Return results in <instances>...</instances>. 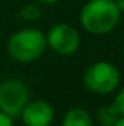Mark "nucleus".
<instances>
[{
	"instance_id": "1",
	"label": "nucleus",
	"mask_w": 124,
	"mask_h": 126,
	"mask_svg": "<svg viewBox=\"0 0 124 126\" xmlns=\"http://www.w3.org/2000/svg\"><path fill=\"white\" fill-rule=\"evenodd\" d=\"M121 19V12L114 0H89L80 9V25L93 35H105L114 31Z\"/></svg>"
},
{
	"instance_id": "2",
	"label": "nucleus",
	"mask_w": 124,
	"mask_h": 126,
	"mask_svg": "<svg viewBox=\"0 0 124 126\" xmlns=\"http://www.w3.org/2000/svg\"><path fill=\"white\" fill-rule=\"evenodd\" d=\"M45 48V34L34 28L13 32L7 41V53L18 63H31L38 60L44 54Z\"/></svg>"
},
{
	"instance_id": "3",
	"label": "nucleus",
	"mask_w": 124,
	"mask_h": 126,
	"mask_svg": "<svg viewBox=\"0 0 124 126\" xmlns=\"http://www.w3.org/2000/svg\"><path fill=\"white\" fill-rule=\"evenodd\" d=\"M121 82L120 69L107 60H98L86 67L83 73V85L91 93L99 95L111 94L118 90Z\"/></svg>"
},
{
	"instance_id": "4",
	"label": "nucleus",
	"mask_w": 124,
	"mask_h": 126,
	"mask_svg": "<svg viewBox=\"0 0 124 126\" xmlns=\"http://www.w3.org/2000/svg\"><path fill=\"white\" fill-rule=\"evenodd\" d=\"M29 101L28 85L21 79H4L0 82V111L10 117H19L22 109Z\"/></svg>"
},
{
	"instance_id": "5",
	"label": "nucleus",
	"mask_w": 124,
	"mask_h": 126,
	"mask_svg": "<svg viewBox=\"0 0 124 126\" xmlns=\"http://www.w3.org/2000/svg\"><path fill=\"white\" fill-rule=\"evenodd\" d=\"M47 46L60 56H70L80 47L79 31L70 24H56L45 35Z\"/></svg>"
},
{
	"instance_id": "6",
	"label": "nucleus",
	"mask_w": 124,
	"mask_h": 126,
	"mask_svg": "<svg viewBox=\"0 0 124 126\" xmlns=\"http://www.w3.org/2000/svg\"><path fill=\"white\" fill-rule=\"evenodd\" d=\"M25 126H50L54 119V109L44 100L28 101L19 116Z\"/></svg>"
},
{
	"instance_id": "7",
	"label": "nucleus",
	"mask_w": 124,
	"mask_h": 126,
	"mask_svg": "<svg viewBox=\"0 0 124 126\" xmlns=\"http://www.w3.org/2000/svg\"><path fill=\"white\" fill-rule=\"evenodd\" d=\"M62 126H93V119L88 110L82 107H73L64 114Z\"/></svg>"
},
{
	"instance_id": "8",
	"label": "nucleus",
	"mask_w": 124,
	"mask_h": 126,
	"mask_svg": "<svg viewBox=\"0 0 124 126\" xmlns=\"http://www.w3.org/2000/svg\"><path fill=\"white\" fill-rule=\"evenodd\" d=\"M95 117H96V122L101 126H112L120 116L117 114L112 104H108V106H99L96 109Z\"/></svg>"
},
{
	"instance_id": "9",
	"label": "nucleus",
	"mask_w": 124,
	"mask_h": 126,
	"mask_svg": "<svg viewBox=\"0 0 124 126\" xmlns=\"http://www.w3.org/2000/svg\"><path fill=\"white\" fill-rule=\"evenodd\" d=\"M41 16V9L35 4H25L19 9V18L24 21H35Z\"/></svg>"
},
{
	"instance_id": "10",
	"label": "nucleus",
	"mask_w": 124,
	"mask_h": 126,
	"mask_svg": "<svg viewBox=\"0 0 124 126\" xmlns=\"http://www.w3.org/2000/svg\"><path fill=\"white\" fill-rule=\"evenodd\" d=\"M112 107L115 109V111H117V114L120 116V117H124V87H121L118 91H117V94L114 97V100H112Z\"/></svg>"
},
{
	"instance_id": "11",
	"label": "nucleus",
	"mask_w": 124,
	"mask_h": 126,
	"mask_svg": "<svg viewBox=\"0 0 124 126\" xmlns=\"http://www.w3.org/2000/svg\"><path fill=\"white\" fill-rule=\"evenodd\" d=\"M0 126H13V117L0 111Z\"/></svg>"
},
{
	"instance_id": "12",
	"label": "nucleus",
	"mask_w": 124,
	"mask_h": 126,
	"mask_svg": "<svg viewBox=\"0 0 124 126\" xmlns=\"http://www.w3.org/2000/svg\"><path fill=\"white\" fill-rule=\"evenodd\" d=\"M115 1V4H117V7L120 9V12L124 13V0H114Z\"/></svg>"
},
{
	"instance_id": "13",
	"label": "nucleus",
	"mask_w": 124,
	"mask_h": 126,
	"mask_svg": "<svg viewBox=\"0 0 124 126\" xmlns=\"http://www.w3.org/2000/svg\"><path fill=\"white\" fill-rule=\"evenodd\" d=\"M37 1H39V3H42V4H54V3H57V1H60V0H37Z\"/></svg>"
},
{
	"instance_id": "14",
	"label": "nucleus",
	"mask_w": 124,
	"mask_h": 126,
	"mask_svg": "<svg viewBox=\"0 0 124 126\" xmlns=\"http://www.w3.org/2000/svg\"><path fill=\"white\" fill-rule=\"evenodd\" d=\"M112 126H124V117H118L117 122H115Z\"/></svg>"
},
{
	"instance_id": "15",
	"label": "nucleus",
	"mask_w": 124,
	"mask_h": 126,
	"mask_svg": "<svg viewBox=\"0 0 124 126\" xmlns=\"http://www.w3.org/2000/svg\"><path fill=\"white\" fill-rule=\"evenodd\" d=\"M121 50H123V54H124V41H123V47H121Z\"/></svg>"
}]
</instances>
